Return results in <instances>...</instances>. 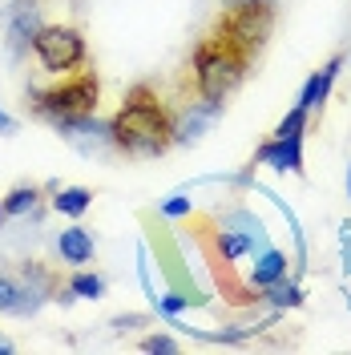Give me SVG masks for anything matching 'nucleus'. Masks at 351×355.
Masks as SVG:
<instances>
[{
	"label": "nucleus",
	"instance_id": "nucleus-1",
	"mask_svg": "<svg viewBox=\"0 0 351 355\" xmlns=\"http://www.w3.org/2000/svg\"><path fill=\"white\" fill-rule=\"evenodd\" d=\"M110 141L130 150L137 157H154V154H166V146L174 141V125L166 110L150 97V89L137 85L130 93V101L117 110V117L110 121Z\"/></svg>",
	"mask_w": 351,
	"mask_h": 355
},
{
	"label": "nucleus",
	"instance_id": "nucleus-2",
	"mask_svg": "<svg viewBox=\"0 0 351 355\" xmlns=\"http://www.w3.org/2000/svg\"><path fill=\"white\" fill-rule=\"evenodd\" d=\"M246 49L239 41H230L226 33H214L210 41L198 44L194 53V73H198V89H202V97L206 101H222L230 89L242 81V73H246Z\"/></svg>",
	"mask_w": 351,
	"mask_h": 355
},
{
	"label": "nucleus",
	"instance_id": "nucleus-3",
	"mask_svg": "<svg viewBox=\"0 0 351 355\" xmlns=\"http://www.w3.org/2000/svg\"><path fill=\"white\" fill-rule=\"evenodd\" d=\"M97 93H101L97 77H93V73H81V77H73V81H65V85L41 93L37 110L61 125V121H69V117H85V113L97 110Z\"/></svg>",
	"mask_w": 351,
	"mask_h": 355
},
{
	"label": "nucleus",
	"instance_id": "nucleus-4",
	"mask_svg": "<svg viewBox=\"0 0 351 355\" xmlns=\"http://www.w3.org/2000/svg\"><path fill=\"white\" fill-rule=\"evenodd\" d=\"M33 53L41 57V65L49 73H69L85 61V41L77 28H65V24H49L33 37Z\"/></svg>",
	"mask_w": 351,
	"mask_h": 355
},
{
	"label": "nucleus",
	"instance_id": "nucleus-5",
	"mask_svg": "<svg viewBox=\"0 0 351 355\" xmlns=\"http://www.w3.org/2000/svg\"><path fill=\"white\" fill-rule=\"evenodd\" d=\"M230 41H239L246 53H255L271 33V4H234V12L219 24Z\"/></svg>",
	"mask_w": 351,
	"mask_h": 355
},
{
	"label": "nucleus",
	"instance_id": "nucleus-6",
	"mask_svg": "<svg viewBox=\"0 0 351 355\" xmlns=\"http://www.w3.org/2000/svg\"><path fill=\"white\" fill-rule=\"evenodd\" d=\"M259 162L275 166V170L303 174V137H271L263 150H259Z\"/></svg>",
	"mask_w": 351,
	"mask_h": 355
},
{
	"label": "nucleus",
	"instance_id": "nucleus-7",
	"mask_svg": "<svg viewBox=\"0 0 351 355\" xmlns=\"http://www.w3.org/2000/svg\"><path fill=\"white\" fill-rule=\"evenodd\" d=\"M339 69H343V57H331L327 65L319 69L307 85H303V93H299V105H303L307 113L319 110V105L327 101V93H331V85H335V77H339Z\"/></svg>",
	"mask_w": 351,
	"mask_h": 355
},
{
	"label": "nucleus",
	"instance_id": "nucleus-8",
	"mask_svg": "<svg viewBox=\"0 0 351 355\" xmlns=\"http://www.w3.org/2000/svg\"><path fill=\"white\" fill-rule=\"evenodd\" d=\"M219 105H222V101H206V105L186 110L178 121H170V125H174V141H194L198 133L206 130V121H214V117H219Z\"/></svg>",
	"mask_w": 351,
	"mask_h": 355
},
{
	"label": "nucleus",
	"instance_id": "nucleus-9",
	"mask_svg": "<svg viewBox=\"0 0 351 355\" xmlns=\"http://www.w3.org/2000/svg\"><path fill=\"white\" fill-rule=\"evenodd\" d=\"M57 250H61L65 263L81 266L93 259V234H89L85 226H69V230H61V239H57Z\"/></svg>",
	"mask_w": 351,
	"mask_h": 355
},
{
	"label": "nucleus",
	"instance_id": "nucleus-10",
	"mask_svg": "<svg viewBox=\"0 0 351 355\" xmlns=\"http://www.w3.org/2000/svg\"><path fill=\"white\" fill-rule=\"evenodd\" d=\"M41 28L44 24H41V17H37V4H17V12H12V28H8V41H12V49L21 53L24 41H33Z\"/></svg>",
	"mask_w": 351,
	"mask_h": 355
},
{
	"label": "nucleus",
	"instance_id": "nucleus-11",
	"mask_svg": "<svg viewBox=\"0 0 351 355\" xmlns=\"http://www.w3.org/2000/svg\"><path fill=\"white\" fill-rule=\"evenodd\" d=\"M283 275H286V259L279 254V250H263V259L255 263V275H250V283L266 291L271 283H279Z\"/></svg>",
	"mask_w": 351,
	"mask_h": 355
},
{
	"label": "nucleus",
	"instance_id": "nucleus-12",
	"mask_svg": "<svg viewBox=\"0 0 351 355\" xmlns=\"http://www.w3.org/2000/svg\"><path fill=\"white\" fill-rule=\"evenodd\" d=\"M89 202H93V194H89L85 186H69V190H61L57 198H53V206H57V214H69V218H77V214H85Z\"/></svg>",
	"mask_w": 351,
	"mask_h": 355
},
{
	"label": "nucleus",
	"instance_id": "nucleus-13",
	"mask_svg": "<svg viewBox=\"0 0 351 355\" xmlns=\"http://www.w3.org/2000/svg\"><path fill=\"white\" fill-rule=\"evenodd\" d=\"M266 299H271L275 307H299V303H303V295H299V287H295V283H283V279L266 287Z\"/></svg>",
	"mask_w": 351,
	"mask_h": 355
},
{
	"label": "nucleus",
	"instance_id": "nucleus-14",
	"mask_svg": "<svg viewBox=\"0 0 351 355\" xmlns=\"http://www.w3.org/2000/svg\"><path fill=\"white\" fill-rule=\"evenodd\" d=\"M219 246H222V254H226V259H242V254L255 246V239H250V234H234V230H222Z\"/></svg>",
	"mask_w": 351,
	"mask_h": 355
},
{
	"label": "nucleus",
	"instance_id": "nucleus-15",
	"mask_svg": "<svg viewBox=\"0 0 351 355\" xmlns=\"http://www.w3.org/2000/svg\"><path fill=\"white\" fill-rule=\"evenodd\" d=\"M33 206H37V190H33V186H17V190L4 198V210H8V214H24V210H33Z\"/></svg>",
	"mask_w": 351,
	"mask_h": 355
},
{
	"label": "nucleus",
	"instance_id": "nucleus-16",
	"mask_svg": "<svg viewBox=\"0 0 351 355\" xmlns=\"http://www.w3.org/2000/svg\"><path fill=\"white\" fill-rule=\"evenodd\" d=\"M69 291H73V295H81V299H101V295H105V283H101L97 275H73Z\"/></svg>",
	"mask_w": 351,
	"mask_h": 355
},
{
	"label": "nucleus",
	"instance_id": "nucleus-17",
	"mask_svg": "<svg viewBox=\"0 0 351 355\" xmlns=\"http://www.w3.org/2000/svg\"><path fill=\"white\" fill-rule=\"evenodd\" d=\"M303 125H307V110H303V105H295V110L279 121L275 137H303Z\"/></svg>",
	"mask_w": 351,
	"mask_h": 355
},
{
	"label": "nucleus",
	"instance_id": "nucleus-18",
	"mask_svg": "<svg viewBox=\"0 0 351 355\" xmlns=\"http://www.w3.org/2000/svg\"><path fill=\"white\" fill-rule=\"evenodd\" d=\"M21 299H24V287H17L12 279H4V275H0V311L17 315V307H21Z\"/></svg>",
	"mask_w": 351,
	"mask_h": 355
},
{
	"label": "nucleus",
	"instance_id": "nucleus-19",
	"mask_svg": "<svg viewBox=\"0 0 351 355\" xmlns=\"http://www.w3.org/2000/svg\"><path fill=\"white\" fill-rule=\"evenodd\" d=\"M142 352H178V343L170 335H150V339L142 343Z\"/></svg>",
	"mask_w": 351,
	"mask_h": 355
},
{
	"label": "nucleus",
	"instance_id": "nucleus-20",
	"mask_svg": "<svg viewBox=\"0 0 351 355\" xmlns=\"http://www.w3.org/2000/svg\"><path fill=\"white\" fill-rule=\"evenodd\" d=\"M157 307L166 311V315H178V311L190 307V299H186V295H166V299H157Z\"/></svg>",
	"mask_w": 351,
	"mask_h": 355
},
{
	"label": "nucleus",
	"instance_id": "nucleus-21",
	"mask_svg": "<svg viewBox=\"0 0 351 355\" xmlns=\"http://www.w3.org/2000/svg\"><path fill=\"white\" fill-rule=\"evenodd\" d=\"M162 214H170V218H182V214H190V198H170L162 206Z\"/></svg>",
	"mask_w": 351,
	"mask_h": 355
},
{
	"label": "nucleus",
	"instance_id": "nucleus-22",
	"mask_svg": "<svg viewBox=\"0 0 351 355\" xmlns=\"http://www.w3.org/2000/svg\"><path fill=\"white\" fill-rule=\"evenodd\" d=\"M17 130V121H12V117H8V113L0 110V133H12Z\"/></svg>",
	"mask_w": 351,
	"mask_h": 355
},
{
	"label": "nucleus",
	"instance_id": "nucleus-23",
	"mask_svg": "<svg viewBox=\"0 0 351 355\" xmlns=\"http://www.w3.org/2000/svg\"><path fill=\"white\" fill-rule=\"evenodd\" d=\"M0 352H12V343H8V339H0Z\"/></svg>",
	"mask_w": 351,
	"mask_h": 355
},
{
	"label": "nucleus",
	"instance_id": "nucleus-24",
	"mask_svg": "<svg viewBox=\"0 0 351 355\" xmlns=\"http://www.w3.org/2000/svg\"><path fill=\"white\" fill-rule=\"evenodd\" d=\"M239 4H271V0H239Z\"/></svg>",
	"mask_w": 351,
	"mask_h": 355
},
{
	"label": "nucleus",
	"instance_id": "nucleus-25",
	"mask_svg": "<svg viewBox=\"0 0 351 355\" xmlns=\"http://www.w3.org/2000/svg\"><path fill=\"white\" fill-rule=\"evenodd\" d=\"M4 214H8V210H4V202H0V222H4Z\"/></svg>",
	"mask_w": 351,
	"mask_h": 355
},
{
	"label": "nucleus",
	"instance_id": "nucleus-26",
	"mask_svg": "<svg viewBox=\"0 0 351 355\" xmlns=\"http://www.w3.org/2000/svg\"><path fill=\"white\" fill-rule=\"evenodd\" d=\"M348 194H351V174H348Z\"/></svg>",
	"mask_w": 351,
	"mask_h": 355
}]
</instances>
